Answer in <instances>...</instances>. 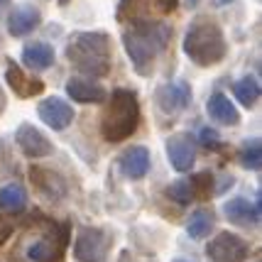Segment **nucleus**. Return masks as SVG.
I'll return each instance as SVG.
<instances>
[{"instance_id": "1", "label": "nucleus", "mask_w": 262, "mask_h": 262, "mask_svg": "<svg viewBox=\"0 0 262 262\" xmlns=\"http://www.w3.org/2000/svg\"><path fill=\"white\" fill-rule=\"evenodd\" d=\"M169 39L171 27L160 20L133 23V27L123 32V47L140 76H149L155 71V61L167 49Z\"/></svg>"}, {"instance_id": "2", "label": "nucleus", "mask_w": 262, "mask_h": 262, "mask_svg": "<svg viewBox=\"0 0 262 262\" xmlns=\"http://www.w3.org/2000/svg\"><path fill=\"white\" fill-rule=\"evenodd\" d=\"M67 243V230L59 228L54 221L34 218L20 233L17 245L12 250L15 262H57Z\"/></svg>"}, {"instance_id": "3", "label": "nucleus", "mask_w": 262, "mask_h": 262, "mask_svg": "<svg viewBox=\"0 0 262 262\" xmlns=\"http://www.w3.org/2000/svg\"><path fill=\"white\" fill-rule=\"evenodd\" d=\"M184 54L199 67H213L228 54V42L221 25L211 17H196L184 34Z\"/></svg>"}, {"instance_id": "4", "label": "nucleus", "mask_w": 262, "mask_h": 262, "mask_svg": "<svg viewBox=\"0 0 262 262\" xmlns=\"http://www.w3.org/2000/svg\"><path fill=\"white\" fill-rule=\"evenodd\" d=\"M67 57L81 74L101 79L111 71V37L105 32H74L69 37Z\"/></svg>"}, {"instance_id": "5", "label": "nucleus", "mask_w": 262, "mask_h": 262, "mask_svg": "<svg viewBox=\"0 0 262 262\" xmlns=\"http://www.w3.org/2000/svg\"><path fill=\"white\" fill-rule=\"evenodd\" d=\"M140 125V103L137 93L130 89H115L103 111L101 135L108 142H123Z\"/></svg>"}, {"instance_id": "6", "label": "nucleus", "mask_w": 262, "mask_h": 262, "mask_svg": "<svg viewBox=\"0 0 262 262\" xmlns=\"http://www.w3.org/2000/svg\"><path fill=\"white\" fill-rule=\"evenodd\" d=\"M113 235L103 228H81L74 240V257L79 262H105Z\"/></svg>"}, {"instance_id": "7", "label": "nucleus", "mask_w": 262, "mask_h": 262, "mask_svg": "<svg viewBox=\"0 0 262 262\" xmlns=\"http://www.w3.org/2000/svg\"><path fill=\"white\" fill-rule=\"evenodd\" d=\"M179 0H120L118 5V20L120 23H147L162 20L174 12Z\"/></svg>"}, {"instance_id": "8", "label": "nucleus", "mask_w": 262, "mask_h": 262, "mask_svg": "<svg viewBox=\"0 0 262 262\" xmlns=\"http://www.w3.org/2000/svg\"><path fill=\"white\" fill-rule=\"evenodd\" d=\"M206 252L213 262H245L250 248L235 233H218L216 238L208 243Z\"/></svg>"}, {"instance_id": "9", "label": "nucleus", "mask_w": 262, "mask_h": 262, "mask_svg": "<svg viewBox=\"0 0 262 262\" xmlns=\"http://www.w3.org/2000/svg\"><path fill=\"white\" fill-rule=\"evenodd\" d=\"M155 98H157V105H160L162 113L174 115L191 103V86L186 81H169V83L157 89Z\"/></svg>"}, {"instance_id": "10", "label": "nucleus", "mask_w": 262, "mask_h": 262, "mask_svg": "<svg viewBox=\"0 0 262 262\" xmlns=\"http://www.w3.org/2000/svg\"><path fill=\"white\" fill-rule=\"evenodd\" d=\"M15 142H17V147L23 149L27 157H32V160H39V157H49L54 147H52V142L47 140L45 133H39L34 125L30 123H23V125L15 130Z\"/></svg>"}, {"instance_id": "11", "label": "nucleus", "mask_w": 262, "mask_h": 262, "mask_svg": "<svg viewBox=\"0 0 262 262\" xmlns=\"http://www.w3.org/2000/svg\"><path fill=\"white\" fill-rule=\"evenodd\" d=\"M167 157H169V164L177 171H189L196 162V145L191 135L186 133H177L167 140Z\"/></svg>"}, {"instance_id": "12", "label": "nucleus", "mask_w": 262, "mask_h": 262, "mask_svg": "<svg viewBox=\"0 0 262 262\" xmlns=\"http://www.w3.org/2000/svg\"><path fill=\"white\" fill-rule=\"evenodd\" d=\"M37 113H39V120L45 125H49L52 130H67L71 125V120H74V108L64 98H59V96L45 98L39 103Z\"/></svg>"}, {"instance_id": "13", "label": "nucleus", "mask_w": 262, "mask_h": 262, "mask_svg": "<svg viewBox=\"0 0 262 262\" xmlns=\"http://www.w3.org/2000/svg\"><path fill=\"white\" fill-rule=\"evenodd\" d=\"M30 179H32L34 189L42 196L52 199V201H59V199H64V196L69 194L67 182L59 177L57 171L47 169V167H32V169H30Z\"/></svg>"}, {"instance_id": "14", "label": "nucleus", "mask_w": 262, "mask_h": 262, "mask_svg": "<svg viewBox=\"0 0 262 262\" xmlns=\"http://www.w3.org/2000/svg\"><path fill=\"white\" fill-rule=\"evenodd\" d=\"M223 213L228 216L230 223H235V226H257L262 218V208H260V199L250 204L248 199H243V196H235V199H230L226 201L223 206Z\"/></svg>"}, {"instance_id": "15", "label": "nucleus", "mask_w": 262, "mask_h": 262, "mask_svg": "<svg viewBox=\"0 0 262 262\" xmlns=\"http://www.w3.org/2000/svg\"><path fill=\"white\" fill-rule=\"evenodd\" d=\"M120 171L127 179H142L149 171V149L142 147V145L125 149L120 155Z\"/></svg>"}, {"instance_id": "16", "label": "nucleus", "mask_w": 262, "mask_h": 262, "mask_svg": "<svg viewBox=\"0 0 262 262\" xmlns=\"http://www.w3.org/2000/svg\"><path fill=\"white\" fill-rule=\"evenodd\" d=\"M67 93L76 103H103L108 98V93H105L101 83L89 79H79V76H71L67 81Z\"/></svg>"}, {"instance_id": "17", "label": "nucleus", "mask_w": 262, "mask_h": 262, "mask_svg": "<svg viewBox=\"0 0 262 262\" xmlns=\"http://www.w3.org/2000/svg\"><path fill=\"white\" fill-rule=\"evenodd\" d=\"M5 79H8V83H10V89L20 98H32V96H39V93L45 91V83L39 79H30V76H25V71L15 61H10L8 64V69H5Z\"/></svg>"}, {"instance_id": "18", "label": "nucleus", "mask_w": 262, "mask_h": 262, "mask_svg": "<svg viewBox=\"0 0 262 262\" xmlns=\"http://www.w3.org/2000/svg\"><path fill=\"white\" fill-rule=\"evenodd\" d=\"M39 20H42V15L34 5H17L8 17V32L12 37H25L39 25Z\"/></svg>"}, {"instance_id": "19", "label": "nucleus", "mask_w": 262, "mask_h": 262, "mask_svg": "<svg viewBox=\"0 0 262 262\" xmlns=\"http://www.w3.org/2000/svg\"><path fill=\"white\" fill-rule=\"evenodd\" d=\"M206 111H208V115L213 118V120H218L221 125H238L240 123V113L238 108L233 105V101H230L226 93H211V98H208V103H206Z\"/></svg>"}, {"instance_id": "20", "label": "nucleus", "mask_w": 262, "mask_h": 262, "mask_svg": "<svg viewBox=\"0 0 262 262\" xmlns=\"http://www.w3.org/2000/svg\"><path fill=\"white\" fill-rule=\"evenodd\" d=\"M23 61L32 71H45L54 64V47L47 42H30L23 49Z\"/></svg>"}, {"instance_id": "21", "label": "nucleus", "mask_w": 262, "mask_h": 262, "mask_svg": "<svg viewBox=\"0 0 262 262\" xmlns=\"http://www.w3.org/2000/svg\"><path fill=\"white\" fill-rule=\"evenodd\" d=\"M27 206V191L20 184H8L0 189V208L8 213H20Z\"/></svg>"}, {"instance_id": "22", "label": "nucleus", "mask_w": 262, "mask_h": 262, "mask_svg": "<svg viewBox=\"0 0 262 262\" xmlns=\"http://www.w3.org/2000/svg\"><path fill=\"white\" fill-rule=\"evenodd\" d=\"M211 228H213V213L208 208H196L186 223V233L194 240H204L211 233Z\"/></svg>"}, {"instance_id": "23", "label": "nucleus", "mask_w": 262, "mask_h": 262, "mask_svg": "<svg viewBox=\"0 0 262 262\" xmlns=\"http://www.w3.org/2000/svg\"><path fill=\"white\" fill-rule=\"evenodd\" d=\"M235 98H238L245 108H252L255 103L260 101V81L255 76H245V79L235 81Z\"/></svg>"}, {"instance_id": "24", "label": "nucleus", "mask_w": 262, "mask_h": 262, "mask_svg": "<svg viewBox=\"0 0 262 262\" xmlns=\"http://www.w3.org/2000/svg\"><path fill=\"white\" fill-rule=\"evenodd\" d=\"M240 164L245 167V169H252V171H260L262 167V142L257 137H252L248 140L243 149H240Z\"/></svg>"}, {"instance_id": "25", "label": "nucleus", "mask_w": 262, "mask_h": 262, "mask_svg": "<svg viewBox=\"0 0 262 262\" xmlns=\"http://www.w3.org/2000/svg\"><path fill=\"white\" fill-rule=\"evenodd\" d=\"M167 194L177 201V204H189V201H194V194H191V186L186 179H179V182H174L167 189Z\"/></svg>"}, {"instance_id": "26", "label": "nucleus", "mask_w": 262, "mask_h": 262, "mask_svg": "<svg viewBox=\"0 0 262 262\" xmlns=\"http://www.w3.org/2000/svg\"><path fill=\"white\" fill-rule=\"evenodd\" d=\"M211 184H213V177L211 174H196L194 179L189 182V186H191V194H194V199L199 196V199H206L208 196V191H211Z\"/></svg>"}, {"instance_id": "27", "label": "nucleus", "mask_w": 262, "mask_h": 262, "mask_svg": "<svg viewBox=\"0 0 262 262\" xmlns=\"http://www.w3.org/2000/svg\"><path fill=\"white\" fill-rule=\"evenodd\" d=\"M199 137H201V145H204V147H213V149L221 147V137H218V133L211 130V127H201Z\"/></svg>"}, {"instance_id": "28", "label": "nucleus", "mask_w": 262, "mask_h": 262, "mask_svg": "<svg viewBox=\"0 0 262 262\" xmlns=\"http://www.w3.org/2000/svg\"><path fill=\"white\" fill-rule=\"evenodd\" d=\"M10 233H12V226H10V223H5V221L0 218V243H3V240L8 238Z\"/></svg>"}, {"instance_id": "29", "label": "nucleus", "mask_w": 262, "mask_h": 262, "mask_svg": "<svg viewBox=\"0 0 262 262\" xmlns=\"http://www.w3.org/2000/svg\"><path fill=\"white\" fill-rule=\"evenodd\" d=\"M5 105H8V96H5V91H3V86H0V113L5 111Z\"/></svg>"}, {"instance_id": "30", "label": "nucleus", "mask_w": 262, "mask_h": 262, "mask_svg": "<svg viewBox=\"0 0 262 262\" xmlns=\"http://www.w3.org/2000/svg\"><path fill=\"white\" fill-rule=\"evenodd\" d=\"M171 262H194V260H186V257H177V260H171Z\"/></svg>"}, {"instance_id": "31", "label": "nucleus", "mask_w": 262, "mask_h": 262, "mask_svg": "<svg viewBox=\"0 0 262 262\" xmlns=\"http://www.w3.org/2000/svg\"><path fill=\"white\" fill-rule=\"evenodd\" d=\"M196 3H199V0H186V5H189V8H194Z\"/></svg>"}, {"instance_id": "32", "label": "nucleus", "mask_w": 262, "mask_h": 262, "mask_svg": "<svg viewBox=\"0 0 262 262\" xmlns=\"http://www.w3.org/2000/svg\"><path fill=\"white\" fill-rule=\"evenodd\" d=\"M8 3H10V0H0V8H3V5H8Z\"/></svg>"}]
</instances>
